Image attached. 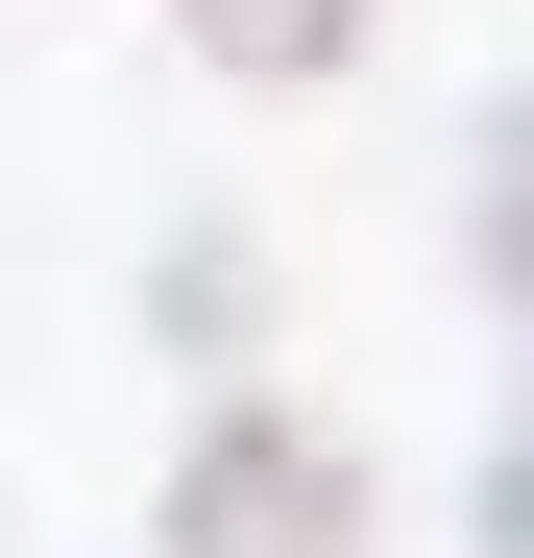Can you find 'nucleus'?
Masks as SVG:
<instances>
[{
    "instance_id": "f257e3e1",
    "label": "nucleus",
    "mask_w": 534,
    "mask_h": 558,
    "mask_svg": "<svg viewBox=\"0 0 534 558\" xmlns=\"http://www.w3.org/2000/svg\"><path fill=\"white\" fill-rule=\"evenodd\" d=\"M170 558H365V486H340L292 413H219L195 486H170Z\"/></svg>"
},
{
    "instance_id": "f03ea898",
    "label": "nucleus",
    "mask_w": 534,
    "mask_h": 558,
    "mask_svg": "<svg viewBox=\"0 0 534 558\" xmlns=\"http://www.w3.org/2000/svg\"><path fill=\"white\" fill-rule=\"evenodd\" d=\"M195 49H219V73H267V98H316V73L365 49V0H195Z\"/></svg>"
}]
</instances>
